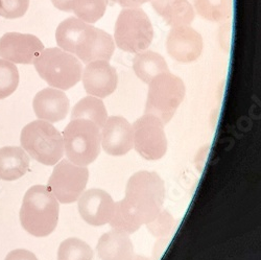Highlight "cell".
<instances>
[{"label": "cell", "mask_w": 261, "mask_h": 260, "mask_svg": "<svg viewBox=\"0 0 261 260\" xmlns=\"http://www.w3.org/2000/svg\"><path fill=\"white\" fill-rule=\"evenodd\" d=\"M56 40L59 48L75 56L84 64L109 61L115 50L111 35L76 17L62 21L56 31Z\"/></svg>", "instance_id": "obj_1"}, {"label": "cell", "mask_w": 261, "mask_h": 260, "mask_svg": "<svg viewBox=\"0 0 261 260\" xmlns=\"http://www.w3.org/2000/svg\"><path fill=\"white\" fill-rule=\"evenodd\" d=\"M164 199L165 186L161 177L157 172L142 170L129 178L122 201L143 225L157 218L162 211Z\"/></svg>", "instance_id": "obj_2"}, {"label": "cell", "mask_w": 261, "mask_h": 260, "mask_svg": "<svg viewBox=\"0 0 261 260\" xmlns=\"http://www.w3.org/2000/svg\"><path fill=\"white\" fill-rule=\"evenodd\" d=\"M59 202L47 186L35 185L23 198L20 223L36 237H45L54 232L59 221Z\"/></svg>", "instance_id": "obj_3"}, {"label": "cell", "mask_w": 261, "mask_h": 260, "mask_svg": "<svg viewBox=\"0 0 261 260\" xmlns=\"http://www.w3.org/2000/svg\"><path fill=\"white\" fill-rule=\"evenodd\" d=\"M34 65L40 77L56 89L68 90L82 79V62L59 47L43 49Z\"/></svg>", "instance_id": "obj_4"}, {"label": "cell", "mask_w": 261, "mask_h": 260, "mask_svg": "<svg viewBox=\"0 0 261 260\" xmlns=\"http://www.w3.org/2000/svg\"><path fill=\"white\" fill-rule=\"evenodd\" d=\"M186 93L185 84L169 71L160 73L148 83V92L144 114L158 117L167 123L177 112Z\"/></svg>", "instance_id": "obj_5"}, {"label": "cell", "mask_w": 261, "mask_h": 260, "mask_svg": "<svg viewBox=\"0 0 261 260\" xmlns=\"http://www.w3.org/2000/svg\"><path fill=\"white\" fill-rule=\"evenodd\" d=\"M20 142L33 159L44 165L57 164L64 155L63 136L50 122L44 120L38 119L25 125Z\"/></svg>", "instance_id": "obj_6"}, {"label": "cell", "mask_w": 261, "mask_h": 260, "mask_svg": "<svg viewBox=\"0 0 261 260\" xmlns=\"http://www.w3.org/2000/svg\"><path fill=\"white\" fill-rule=\"evenodd\" d=\"M154 29L146 13L139 9H123L116 20L114 43L129 54L146 50L153 42Z\"/></svg>", "instance_id": "obj_7"}, {"label": "cell", "mask_w": 261, "mask_h": 260, "mask_svg": "<svg viewBox=\"0 0 261 260\" xmlns=\"http://www.w3.org/2000/svg\"><path fill=\"white\" fill-rule=\"evenodd\" d=\"M63 142L68 160L87 166L100 153V128L90 120L71 119L63 132Z\"/></svg>", "instance_id": "obj_8"}, {"label": "cell", "mask_w": 261, "mask_h": 260, "mask_svg": "<svg viewBox=\"0 0 261 260\" xmlns=\"http://www.w3.org/2000/svg\"><path fill=\"white\" fill-rule=\"evenodd\" d=\"M88 168L65 159L54 168L48 180L47 188L58 202L70 204L77 201L82 196L88 182Z\"/></svg>", "instance_id": "obj_9"}, {"label": "cell", "mask_w": 261, "mask_h": 260, "mask_svg": "<svg viewBox=\"0 0 261 260\" xmlns=\"http://www.w3.org/2000/svg\"><path fill=\"white\" fill-rule=\"evenodd\" d=\"M137 153L146 160H159L167 151V138L162 121L151 114H144L132 125Z\"/></svg>", "instance_id": "obj_10"}, {"label": "cell", "mask_w": 261, "mask_h": 260, "mask_svg": "<svg viewBox=\"0 0 261 260\" xmlns=\"http://www.w3.org/2000/svg\"><path fill=\"white\" fill-rule=\"evenodd\" d=\"M43 49L42 41L31 34L7 33L0 38V58L14 64H34Z\"/></svg>", "instance_id": "obj_11"}, {"label": "cell", "mask_w": 261, "mask_h": 260, "mask_svg": "<svg viewBox=\"0 0 261 260\" xmlns=\"http://www.w3.org/2000/svg\"><path fill=\"white\" fill-rule=\"evenodd\" d=\"M203 38L190 25L171 28L166 39L168 55L180 63L197 61L203 53Z\"/></svg>", "instance_id": "obj_12"}, {"label": "cell", "mask_w": 261, "mask_h": 260, "mask_svg": "<svg viewBox=\"0 0 261 260\" xmlns=\"http://www.w3.org/2000/svg\"><path fill=\"white\" fill-rule=\"evenodd\" d=\"M86 92L91 96L105 98L117 88L118 75L109 61L98 60L86 64L82 79Z\"/></svg>", "instance_id": "obj_13"}, {"label": "cell", "mask_w": 261, "mask_h": 260, "mask_svg": "<svg viewBox=\"0 0 261 260\" xmlns=\"http://www.w3.org/2000/svg\"><path fill=\"white\" fill-rule=\"evenodd\" d=\"M115 203L107 191L92 188L79 198V212L82 219L91 226L99 227L110 223Z\"/></svg>", "instance_id": "obj_14"}, {"label": "cell", "mask_w": 261, "mask_h": 260, "mask_svg": "<svg viewBox=\"0 0 261 260\" xmlns=\"http://www.w3.org/2000/svg\"><path fill=\"white\" fill-rule=\"evenodd\" d=\"M100 145L111 156L125 155L134 146L132 125L121 116L109 117L101 127Z\"/></svg>", "instance_id": "obj_15"}, {"label": "cell", "mask_w": 261, "mask_h": 260, "mask_svg": "<svg viewBox=\"0 0 261 260\" xmlns=\"http://www.w3.org/2000/svg\"><path fill=\"white\" fill-rule=\"evenodd\" d=\"M69 99L60 89L45 88L38 92L33 101L36 116L47 122H58L66 118L69 111Z\"/></svg>", "instance_id": "obj_16"}, {"label": "cell", "mask_w": 261, "mask_h": 260, "mask_svg": "<svg viewBox=\"0 0 261 260\" xmlns=\"http://www.w3.org/2000/svg\"><path fill=\"white\" fill-rule=\"evenodd\" d=\"M96 251L101 260H132L135 256L128 234L115 229L101 235Z\"/></svg>", "instance_id": "obj_17"}, {"label": "cell", "mask_w": 261, "mask_h": 260, "mask_svg": "<svg viewBox=\"0 0 261 260\" xmlns=\"http://www.w3.org/2000/svg\"><path fill=\"white\" fill-rule=\"evenodd\" d=\"M155 12L171 28L189 25L195 14L189 0H151Z\"/></svg>", "instance_id": "obj_18"}, {"label": "cell", "mask_w": 261, "mask_h": 260, "mask_svg": "<svg viewBox=\"0 0 261 260\" xmlns=\"http://www.w3.org/2000/svg\"><path fill=\"white\" fill-rule=\"evenodd\" d=\"M30 168V158L25 151L18 146L0 148V179L15 181L23 177Z\"/></svg>", "instance_id": "obj_19"}, {"label": "cell", "mask_w": 261, "mask_h": 260, "mask_svg": "<svg viewBox=\"0 0 261 260\" xmlns=\"http://www.w3.org/2000/svg\"><path fill=\"white\" fill-rule=\"evenodd\" d=\"M55 8L62 12L73 13L76 18L93 24L106 13L108 0H51Z\"/></svg>", "instance_id": "obj_20"}, {"label": "cell", "mask_w": 261, "mask_h": 260, "mask_svg": "<svg viewBox=\"0 0 261 260\" xmlns=\"http://www.w3.org/2000/svg\"><path fill=\"white\" fill-rule=\"evenodd\" d=\"M133 69L137 77L146 84L160 73L169 71L165 59L153 50L136 54L133 60Z\"/></svg>", "instance_id": "obj_21"}, {"label": "cell", "mask_w": 261, "mask_h": 260, "mask_svg": "<svg viewBox=\"0 0 261 260\" xmlns=\"http://www.w3.org/2000/svg\"><path fill=\"white\" fill-rule=\"evenodd\" d=\"M71 119H87L101 128L108 119L105 103L95 96H86L82 98L72 109Z\"/></svg>", "instance_id": "obj_22"}, {"label": "cell", "mask_w": 261, "mask_h": 260, "mask_svg": "<svg viewBox=\"0 0 261 260\" xmlns=\"http://www.w3.org/2000/svg\"><path fill=\"white\" fill-rule=\"evenodd\" d=\"M193 10L211 22H224L233 13V0H192Z\"/></svg>", "instance_id": "obj_23"}, {"label": "cell", "mask_w": 261, "mask_h": 260, "mask_svg": "<svg viewBox=\"0 0 261 260\" xmlns=\"http://www.w3.org/2000/svg\"><path fill=\"white\" fill-rule=\"evenodd\" d=\"M59 260H92L93 251L89 245L79 238H67L65 240L58 252Z\"/></svg>", "instance_id": "obj_24"}, {"label": "cell", "mask_w": 261, "mask_h": 260, "mask_svg": "<svg viewBox=\"0 0 261 260\" xmlns=\"http://www.w3.org/2000/svg\"><path fill=\"white\" fill-rule=\"evenodd\" d=\"M110 224L112 229L123 231L127 234L137 231L142 226L135 215L127 209L123 201L115 203Z\"/></svg>", "instance_id": "obj_25"}, {"label": "cell", "mask_w": 261, "mask_h": 260, "mask_svg": "<svg viewBox=\"0 0 261 260\" xmlns=\"http://www.w3.org/2000/svg\"><path fill=\"white\" fill-rule=\"evenodd\" d=\"M19 71L16 65L0 59V99L12 95L18 88Z\"/></svg>", "instance_id": "obj_26"}, {"label": "cell", "mask_w": 261, "mask_h": 260, "mask_svg": "<svg viewBox=\"0 0 261 260\" xmlns=\"http://www.w3.org/2000/svg\"><path fill=\"white\" fill-rule=\"evenodd\" d=\"M146 225L147 229L154 236L161 238V240H167V236L172 234L175 220L167 211L164 210L158 214L155 220L147 223Z\"/></svg>", "instance_id": "obj_27"}, {"label": "cell", "mask_w": 261, "mask_h": 260, "mask_svg": "<svg viewBox=\"0 0 261 260\" xmlns=\"http://www.w3.org/2000/svg\"><path fill=\"white\" fill-rule=\"evenodd\" d=\"M30 0H0V16L6 19H17L25 15Z\"/></svg>", "instance_id": "obj_28"}, {"label": "cell", "mask_w": 261, "mask_h": 260, "mask_svg": "<svg viewBox=\"0 0 261 260\" xmlns=\"http://www.w3.org/2000/svg\"><path fill=\"white\" fill-rule=\"evenodd\" d=\"M5 260H38L36 255L31 251L23 250V249H17L11 251Z\"/></svg>", "instance_id": "obj_29"}, {"label": "cell", "mask_w": 261, "mask_h": 260, "mask_svg": "<svg viewBox=\"0 0 261 260\" xmlns=\"http://www.w3.org/2000/svg\"><path fill=\"white\" fill-rule=\"evenodd\" d=\"M114 4H117L123 9H136L142 5L151 2V0H112Z\"/></svg>", "instance_id": "obj_30"}, {"label": "cell", "mask_w": 261, "mask_h": 260, "mask_svg": "<svg viewBox=\"0 0 261 260\" xmlns=\"http://www.w3.org/2000/svg\"><path fill=\"white\" fill-rule=\"evenodd\" d=\"M132 260H150L144 256H134V258Z\"/></svg>", "instance_id": "obj_31"}]
</instances>
